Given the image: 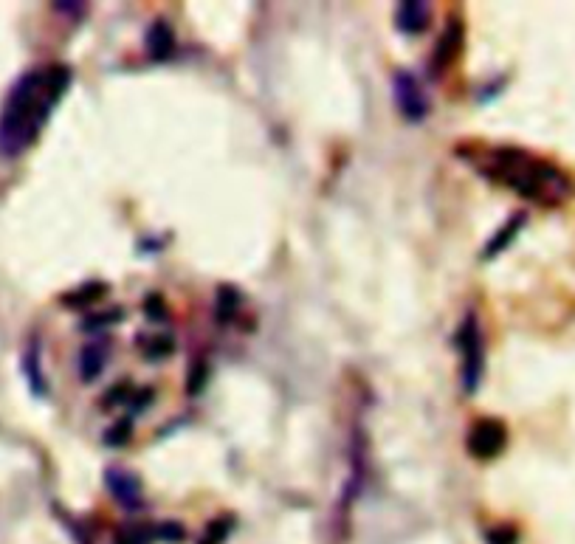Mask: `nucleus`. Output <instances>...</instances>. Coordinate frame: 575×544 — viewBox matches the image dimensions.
<instances>
[{
    "label": "nucleus",
    "mask_w": 575,
    "mask_h": 544,
    "mask_svg": "<svg viewBox=\"0 0 575 544\" xmlns=\"http://www.w3.org/2000/svg\"><path fill=\"white\" fill-rule=\"evenodd\" d=\"M68 85L71 68L63 63L32 68L17 79L0 108V156L17 158L37 144Z\"/></svg>",
    "instance_id": "nucleus-1"
},
{
    "label": "nucleus",
    "mask_w": 575,
    "mask_h": 544,
    "mask_svg": "<svg viewBox=\"0 0 575 544\" xmlns=\"http://www.w3.org/2000/svg\"><path fill=\"white\" fill-rule=\"evenodd\" d=\"M457 153L491 184L511 189L539 206H561L573 195L570 178L556 164L536 158L522 147H474L471 144V147H460Z\"/></svg>",
    "instance_id": "nucleus-2"
},
{
    "label": "nucleus",
    "mask_w": 575,
    "mask_h": 544,
    "mask_svg": "<svg viewBox=\"0 0 575 544\" xmlns=\"http://www.w3.org/2000/svg\"><path fill=\"white\" fill-rule=\"evenodd\" d=\"M457 350L463 361V389H466V395H474L480 389L482 370H485V339H482L480 322L474 313H468L457 330Z\"/></svg>",
    "instance_id": "nucleus-3"
},
{
    "label": "nucleus",
    "mask_w": 575,
    "mask_h": 544,
    "mask_svg": "<svg viewBox=\"0 0 575 544\" xmlns=\"http://www.w3.org/2000/svg\"><path fill=\"white\" fill-rule=\"evenodd\" d=\"M505 446H508V429H505V423L497 418L477 420V423L471 426V432H468V454L482 460V463L499 457V454L505 451Z\"/></svg>",
    "instance_id": "nucleus-4"
},
{
    "label": "nucleus",
    "mask_w": 575,
    "mask_h": 544,
    "mask_svg": "<svg viewBox=\"0 0 575 544\" xmlns=\"http://www.w3.org/2000/svg\"><path fill=\"white\" fill-rule=\"evenodd\" d=\"M392 91H395V105L401 110V116L409 122H423L429 113V102L420 88V82L409 71H398L392 79Z\"/></svg>",
    "instance_id": "nucleus-5"
},
{
    "label": "nucleus",
    "mask_w": 575,
    "mask_h": 544,
    "mask_svg": "<svg viewBox=\"0 0 575 544\" xmlns=\"http://www.w3.org/2000/svg\"><path fill=\"white\" fill-rule=\"evenodd\" d=\"M463 43H466V32H463V23L460 20H451L449 26H446V32L440 34V40H437L435 51H432V60H429V74L432 77H440V74H446V68H449L457 57H460V51H463Z\"/></svg>",
    "instance_id": "nucleus-6"
},
{
    "label": "nucleus",
    "mask_w": 575,
    "mask_h": 544,
    "mask_svg": "<svg viewBox=\"0 0 575 544\" xmlns=\"http://www.w3.org/2000/svg\"><path fill=\"white\" fill-rule=\"evenodd\" d=\"M105 485L125 508H141V482L136 474H130L125 468H108Z\"/></svg>",
    "instance_id": "nucleus-7"
},
{
    "label": "nucleus",
    "mask_w": 575,
    "mask_h": 544,
    "mask_svg": "<svg viewBox=\"0 0 575 544\" xmlns=\"http://www.w3.org/2000/svg\"><path fill=\"white\" fill-rule=\"evenodd\" d=\"M429 20H432L429 3H418V0H406L395 12V23L404 34H420L429 26Z\"/></svg>",
    "instance_id": "nucleus-8"
},
{
    "label": "nucleus",
    "mask_w": 575,
    "mask_h": 544,
    "mask_svg": "<svg viewBox=\"0 0 575 544\" xmlns=\"http://www.w3.org/2000/svg\"><path fill=\"white\" fill-rule=\"evenodd\" d=\"M141 356L150 358V361H161V358H170L175 353V336L167 330H153V333H141L139 339Z\"/></svg>",
    "instance_id": "nucleus-9"
},
{
    "label": "nucleus",
    "mask_w": 575,
    "mask_h": 544,
    "mask_svg": "<svg viewBox=\"0 0 575 544\" xmlns=\"http://www.w3.org/2000/svg\"><path fill=\"white\" fill-rule=\"evenodd\" d=\"M105 361H108V350L102 347V344H85L82 350H79V378L85 381V384H91L96 381L102 370H105Z\"/></svg>",
    "instance_id": "nucleus-10"
},
{
    "label": "nucleus",
    "mask_w": 575,
    "mask_h": 544,
    "mask_svg": "<svg viewBox=\"0 0 575 544\" xmlns=\"http://www.w3.org/2000/svg\"><path fill=\"white\" fill-rule=\"evenodd\" d=\"M147 51H150L153 60H167L175 51V37H172L170 26L164 20H158L156 26L147 32Z\"/></svg>",
    "instance_id": "nucleus-11"
},
{
    "label": "nucleus",
    "mask_w": 575,
    "mask_h": 544,
    "mask_svg": "<svg viewBox=\"0 0 575 544\" xmlns=\"http://www.w3.org/2000/svg\"><path fill=\"white\" fill-rule=\"evenodd\" d=\"M525 220H528L525 215H516V218L508 220V223H505V226H502V229H499V232L494 234V237H491V243L485 246V251H482V257H485V260H491V257H497L499 251L508 249V243H511L513 237L519 234V229L525 226Z\"/></svg>",
    "instance_id": "nucleus-12"
},
{
    "label": "nucleus",
    "mask_w": 575,
    "mask_h": 544,
    "mask_svg": "<svg viewBox=\"0 0 575 544\" xmlns=\"http://www.w3.org/2000/svg\"><path fill=\"white\" fill-rule=\"evenodd\" d=\"M105 294H108V285H102V282H88V285H79L77 291L65 294L63 302L68 308H82V305H94V302H99Z\"/></svg>",
    "instance_id": "nucleus-13"
},
{
    "label": "nucleus",
    "mask_w": 575,
    "mask_h": 544,
    "mask_svg": "<svg viewBox=\"0 0 575 544\" xmlns=\"http://www.w3.org/2000/svg\"><path fill=\"white\" fill-rule=\"evenodd\" d=\"M23 367H26V381L34 389V395H46V381H43V373H40V350H37V344H29V350L23 356Z\"/></svg>",
    "instance_id": "nucleus-14"
},
{
    "label": "nucleus",
    "mask_w": 575,
    "mask_h": 544,
    "mask_svg": "<svg viewBox=\"0 0 575 544\" xmlns=\"http://www.w3.org/2000/svg\"><path fill=\"white\" fill-rule=\"evenodd\" d=\"M240 311V294L234 288H220L218 291V319L220 322H232L234 313Z\"/></svg>",
    "instance_id": "nucleus-15"
},
{
    "label": "nucleus",
    "mask_w": 575,
    "mask_h": 544,
    "mask_svg": "<svg viewBox=\"0 0 575 544\" xmlns=\"http://www.w3.org/2000/svg\"><path fill=\"white\" fill-rule=\"evenodd\" d=\"M130 432H133V423H130V415H127V418L119 420L108 435H105V443H108V446H125Z\"/></svg>",
    "instance_id": "nucleus-16"
},
{
    "label": "nucleus",
    "mask_w": 575,
    "mask_h": 544,
    "mask_svg": "<svg viewBox=\"0 0 575 544\" xmlns=\"http://www.w3.org/2000/svg\"><path fill=\"white\" fill-rule=\"evenodd\" d=\"M144 311H147V319H153V325L156 322H167V305L161 302V296H147V302H144Z\"/></svg>",
    "instance_id": "nucleus-17"
},
{
    "label": "nucleus",
    "mask_w": 575,
    "mask_h": 544,
    "mask_svg": "<svg viewBox=\"0 0 575 544\" xmlns=\"http://www.w3.org/2000/svg\"><path fill=\"white\" fill-rule=\"evenodd\" d=\"M226 533H229L226 522H212L209 530H206V536L201 539V544H220L223 539H226Z\"/></svg>",
    "instance_id": "nucleus-18"
},
{
    "label": "nucleus",
    "mask_w": 575,
    "mask_h": 544,
    "mask_svg": "<svg viewBox=\"0 0 575 544\" xmlns=\"http://www.w3.org/2000/svg\"><path fill=\"white\" fill-rule=\"evenodd\" d=\"M488 544H516V530L494 528L491 533H488Z\"/></svg>",
    "instance_id": "nucleus-19"
},
{
    "label": "nucleus",
    "mask_w": 575,
    "mask_h": 544,
    "mask_svg": "<svg viewBox=\"0 0 575 544\" xmlns=\"http://www.w3.org/2000/svg\"><path fill=\"white\" fill-rule=\"evenodd\" d=\"M122 316H125V313L116 308L113 313H99V316H91V319H88V325H82V327L94 330V327H99V322H113V319H122Z\"/></svg>",
    "instance_id": "nucleus-20"
}]
</instances>
